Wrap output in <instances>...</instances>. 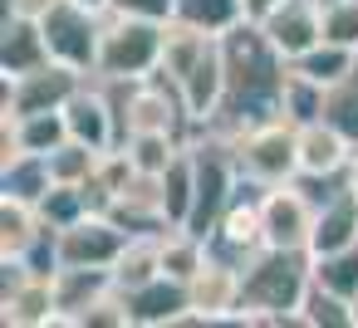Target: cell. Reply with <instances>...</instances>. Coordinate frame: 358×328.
Wrapping results in <instances>:
<instances>
[{
	"instance_id": "6da1fadb",
	"label": "cell",
	"mask_w": 358,
	"mask_h": 328,
	"mask_svg": "<svg viewBox=\"0 0 358 328\" xmlns=\"http://www.w3.org/2000/svg\"><path fill=\"white\" fill-rule=\"evenodd\" d=\"M226 50V98L221 113L211 118L216 133H245L265 118H285V84H289V59L275 50V40L265 35V25L241 20L221 35Z\"/></svg>"
},
{
	"instance_id": "7a4b0ae2",
	"label": "cell",
	"mask_w": 358,
	"mask_h": 328,
	"mask_svg": "<svg viewBox=\"0 0 358 328\" xmlns=\"http://www.w3.org/2000/svg\"><path fill=\"white\" fill-rule=\"evenodd\" d=\"M314 284L309 250H260L241 269V323H299L304 289Z\"/></svg>"
},
{
	"instance_id": "3957f363",
	"label": "cell",
	"mask_w": 358,
	"mask_h": 328,
	"mask_svg": "<svg viewBox=\"0 0 358 328\" xmlns=\"http://www.w3.org/2000/svg\"><path fill=\"white\" fill-rule=\"evenodd\" d=\"M231 152L245 181L255 186H285L299 177V123L265 118L245 133H231Z\"/></svg>"
},
{
	"instance_id": "277c9868",
	"label": "cell",
	"mask_w": 358,
	"mask_h": 328,
	"mask_svg": "<svg viewBox=\"0 0 358 328\" xmlns=\"http://www.w3.org/2000/svg\"><path fill=\"white\" fill-rule=\"evenodd\" d=\"M162 40H167V20L108 15L94 74L99 79H148V74L162 69Z\"/></svg>"
},
{
	"instance_id": "5b68a950",
	"label": "cell",
	"mask_w": 358,
	"mask_h": 328,
	"mask_svg": "<svg viewBox=\"0 0 358 328\" xmlns=\"http://www.w3.org/2000/svg\"><path fill=\"white\" fill-rule=\"evenodd\" d=\"M103 10H89L79 0H55V6L40 15V30H45V45H50V59L79 69V74H94L99 69V45H103Z\"/></svg>"
},
{
	"instance_id": "8992f818",
	"label": "cell",
	"mask_w": 358,
	"mask_h": 328,
	"mask_svg": "<svg viewBox=\"0 0 358 328\" xmlns=\"http://www.w3.org/2000/svg\"><path fill=\"white\" fill-rule=\"evenodd\" d=\"M314 196H309V181L294 177L285 186H265L260 196V221H265V245L270 250H309V235H314Z\"/></svg>"
},
{
	"instance_id": "52a82bcc",
	"label": "cell",
	"mask_w": 358,
	"mask_h": 328,
	"mask_svg": "<svg viewBox=\"0 0 358 328\" xmlns=\"http://www.w3.org/2000/svg\"><path fill=\"white\" fill-rule=\"evenodd\" d=\"M133 240V230L123 221H113L108 211H89L74 225L59 230V264H94V269H113V260L123 255V245Z\"/></svg>"
},
{
	"instance_id": "ba28073f",
	"label": "cell",
	"mask_w": 358,
	"mask_h": 328,
	"mask_svg": "<svg viewBox=\"0 0 358 328\" xmlns=\"http://www.w3.org/2000/svg\"><path fill=\"white\" fill-rule=\"evenodd\" d=\"M84 79H89V74H79V69H69V64L50 59V64H40V69L20 74V79H6V113L25 118V113L64 108V103H69V94H74Z\"/></svg>"
},
{
	"instance_id": "9c48e42d",
	"label": "cell",
	"mask_w": 358,
	"mask_h": 328,
	"mask_svg": "<svg viewBox=\"0 0 358 328\" xmlns=\"http://www.w3.org/2000/svg\"><path fill=\"white\" fill-rule=\"evenodd\" d=\"M187 294H192V308L211 323H241V264L231 260H216L206 250V264L187 279Z\"/></svg>"
},
{
	"instance_id": "30bf717a",
	"label": "cell",
	"mask_w": 358,
	"mask_h": 328,
	"mask_svg": "<svg viewBox=\"0 0 358 328\" xmlns=\"http://www.w3.org/2000/svg\"><path fill=\"white\" fill-rule=\"evenodd\" d=\"M64 123H69V137H74V142H89L94 152L118 147V118H113L108 89H103L94 74L69 94V103H64Z\"/></svg>"
},
{
	"instance_id": "8fae6325",
	"label": "cell",
	"mask_w": 358,
	"mask_h": 328,
	"mask_svg": "<svg viewBox=\"0 0 358 328\" xmlns=\"http://www.w3.org/2000/svg\"><path fill=\"white\" fill-rule=\"evenodd\" d=\"M353 142L324 123V118H309L299 123V177L309 181H334V177H348V162H353Z\"/></svg>"
},
{
	"instance_id": "7c38bea8",
	"label": "cell",
	"mask_w": 358,
	"mask_h": 328,
	"mask_svg": "<svg viewBox=\"0 0 358 328\" xmlns=\"http://www.w3.org/2000/svg\"><path fill=\"white\" fill-rule=\"evenodd\" d=\"M314 235H309V255H329L358 240V191L348 186V177L334 181V191L314 196Z\"/></svg>"
},
{
	"instance_id": "4fadbf2b",
	"label": "cell",
	"mask_w": 358,
	"mask_h": 328,
	"mask_svg": "<svg viewBox=\"0 0 358 328\" xmlns=\"http://www.w3.org/2000/svg\"><path fill=\"white\" fill-rule=\"evenodd\" d=\"M0 308H6V323H10V328H45V323H59L55 274L25 269L15 284L0 289Z\"/></svg>"
},
{
	"instance_id": "5bb4252c",
	"label": "cell",
	"mask_w": 358,
	"mask_h": 328,
	"mask_svg": "<svg viewBox=\"0 0 358 328\" xmlns=\"http://www.w3.org/2000/svg\"><path fill=\"white\" fill-rule=\"evenodd\" d=\"M177 89H182L187 113H192L201 128H211V118L221 113V98H226V50H221V40L192 64V74H187Z\"/></svg>"
},
{
	"instance_id": "9a60e30c",
	"label": "cell",
	"mask_w": 358,
	"mask_h": 328,
	"mask_svg": "<svg viewBox=\"0 0 358 328\" xmlns=\"http://www.w3.org/2000/svg\"><path fill=\"white\" fill-rule=\"evenodd\" d=\"M265 35L275 40V50L285 59H299L304 50H314L324 40V10L314 0H285V6L265 20Z\"/></svg>"
},
{
	"instance_id": "2e32d148",
	"label": "cell",
	"mask_w": 358,
	"mask_h": 328,
	"mask_svg": "<svg viewBox=\"0 0 358 328\" xmlns=\"http://www.w3.org/2000/svg\"><path fill=\"white\" fill-rule=\"evenodd\" d=\"M128 308H133V328H172L192 308V294H187L182 279L157 274L152 284H143V289L128 294Z\"/></svg>"
},
{
	"instance_id": "e0dca14e",
	"label": "cell",
	"mask_w": 358,
	"mask_h": 328,
	"mask_svg": "<svg viewBox=\"0 0 358 328\" xmlns=\"http://www.w3.org/2000/svg\"><path fill=\"white\" fill-rule=\"evenodd\" d=\"M50 64V45H45V30L40 20L30 15H6V25H0V74L6 79H20L30 69Z\"/></svg>"
},
{
	"instance_id": "ac0fdd59",
	"label": "cell",
	"mask_w": 358,
	"mask_h": 328,
	"mask_svg": "<svg viewBox=\"0 0 358 328\" xmlns=\"http://www.w3.org/2000/svg\"><path fill=\"white\" fill-rule=\"evenodd\" d=\"M113 289V269H94V264H59L55 269V299H59V323L74 328V313L89 308L99 294Z\"/></svg>"
},
{
	"instance_id": "d6986e66",
	"label": "cell",
	"mask_w": 358,
	"mask_h": 328,
	"mask_svg": "<svg viewBox=\"0 0 358 328\" xmlns=\"http://www.w3.org/2000/svg\"><path fill=\"white\" fill-rule=\"evenodd\" d=\"M45 230L50 225L40 216V206L15 201V196H0V260H25L40 245Z\"/></svg>"
},
{
	"instance_id": "ffe728a7",
	"label": "cell",
	"mask_w": 358,
	"mask_h": 328,
	"mask_svg": "<svg viewBox=\"0 0 358 328\" xmlns=\"http://www.w3.org/2000/svg\"><path fill=\"white\" fill-rule=\"evenodd\" d=\"M162 230H143V235H133L128 245H123V255L113 260V284L123 289V294H133V289H143V284H152L157 274H162V240H157Z\"/></svg>"
},
{
	"instance_id": "44dd1931",
	"label": "cell",
	"mask_w": 358,
	"mask_h": 328,
	"mask_svg": "<svg viewBox=\"0 0 358 328\" xmlns=\"http://www.w3.org/2000/svg\"><path fill=\"white\" fill-rule=\"evenodd\" d=\"M50 186H55V177H50V157L45 152H20L10 162H0V196L40 206Z\"/></svg>"
},
{
	"instance_id": "7402d4cb",
	"label": "cell",
	"mask_w": 358,
	"mask_h": 328,
	"mask_svg": "<svg viewBox=\"0 0 358 328\" xmlns=\"http://www.w3.org/2000/svg\"><path fill=\"white\" fill-rule=\"evenodd\" d=\"M192 196H196V172H192V142H187L172 157V167L162 172V216H167V225L192 221Z\"/></svg>"
},
{
	"instance_id": "603a6c76",
	"label": "cell",
	"mask_w": 358,
	"mask_h": 328,
	"mask_svg": "<svg viewBox=\"0 0 358 328\" xmlns=\"http://www.w3.org/2000/svg\"><path fill=\"white\" fill-rule=\"evenodd\" d=\"M299 323L304 328H358V304L324 289L319 279L304 289V304H299Z\"/></svg>"
},
{
	"instance_id": "cb8c5ba5",
	"label": "cell",
	"mask_w": 358,
	"mask_h": 328,
	"mask_svg": "<svg viewBox=\"0 0 358 328\" xmlns=\"http://www.w3.org/2000/svg\"><path fill=\"white\" fill-rule=\"evenodd\" d=\"M358 64V50H348V45H334V40H319L314 50H304L299 59H289V69L294 74H304V79H314V84H338L348 69Z\"/></svg>"
},
{
	"instance_id": "d4e9b609",
	"label": "cell",
	"mask_w": 358,
	"mask_h": 328,
	"mask_svg": "<svg viewBox=\"0 0 358 328\" xmlns=\"http://www.w3.org/2000/svg\"><path fill=\"white\" fill-rule=\"evenodd\" d=\"M319 118H324V123H334V128L358 147V64H353L338 84H329V89H324V108H319Z\"/></svg>"
},
{
	"instance_id": "484cf974",
	"label": "cell",
	"mask_w": 358,
	"mask_h": 328,
	"mask_svg": "<svg viewBox=\"0 0 358 328\" xmlns=\"http://www.w3.org/2000/svg\"><path fill=\"white\" fill-rule=\"evenodd\" d=\"M15 118V113H10ZM15 137H20V152H55L59 142H69V123H64V108H50V113H25L15 118Z\"/></svg>"
},
{
	"instance_id": "4316f807",
	"label": "cell",
	"mask_w": 358,
	"mask_h": 328,
	"mask_svg": "<svg viewBox=\"0 0 358 328\" xmlns=\"http://www.w3.org/2000/svg\"><path fill=\"white\" fill-rule=\"evenodd\" d=\"M314 279L343 299L358 304V240L343 245V250H329V255H314Z\"/></svg>"
},
{
	"instance_id": "83f0119b",
	"label": "cell",
	"mask_w": 358,
	"mask_h": 328,
	"mask_svg": "<svg viewBox=\"0 0 358 328\" xmlns=\"http://www.w3.org/2000/svg\"><path fill=\"white\" fill-rule=\"evenodd\" d=\"M177 20H187L206 35H226L245 15H241V0H177Z\"/></svg>"
},
{
	"instance_id": "f1b7e54d",
	"label": "cell",
	"mask_w": 358,
	"mask_h": 328,
	"mask_svg": "<svg viewBox=\"0 0 358 328\" xmlns=\"http://www.w3.org/2000/svg\"><path fill=\"white\" fill-rule=\"evenodd\" d=\"M123 147H128V157H133V167H138V172H152V177H162V172L172 167V157H177L187 142H177L172 133H133Z\"/></svg>"
},
{
	"instance_id": "f546056e",
	"label": "cell",
	"mask_w": 358,
	"mask_h": 328,
	"mask_svg": "<svg viewBox=\"0 0 358 328\" xmlns=\"http://www.w3.org/2000/svg\"><path fill=\"white\" fill-rule=\"evenodd\" d=\"M94 167H99V152L89 147V142H59L55 152H50V177L55 181H69V186H84L89 177H94Z\"/></svg>"
},
{
	"instance_id": "4dcf8cb0",
	"label": "cell",
	"mask_w": 358,
	"mask_h": 328,
	"mask_svg": "<svg viewBox=\"0 0 358 328\" xmlns=\"http://www.w3.org/2000/svg\"><path fill=\"white\" fill-rule=\"evenodd\" d=\"M40 216H45V225H55V230H64V225H74L79 216H89V201H84V186H69V181H55V186L45 191V201H40Z\"/></svg>"
},
{
	"instance_id": "1f68e13d",
	"label": "cell",
	"mask_w": 358,
	"mask_h": 328,
	"mask_svg": "<svg viewBox=\"0 0 358 328\" xmlns=\"http://www.w3.org/2000/svg\"><path fill=\"white\" fill-rule=\"evenodd\" d=\"M319 108H324V84H314V79H304V74H294L289 69V84H285V118L289 123H309V118H319Z\"/></svg>"
},
{
	"instance_id": "d6a6232c",
	"label": "cell",
	"mask_w": 358,
	"mask_h": 328,
	"mask_svg": "<svg viewBox=\"0 0 358 328\" xmlns=\"http://www.w3.org/2000/svg\"><path fill=\"white\" fill-rule=\"evenodd\" d=\"M324 40L358 50V0H338V6H324Z\"/></svg>"
},
{
	"instance_id": "836d02e7",
	"label": "cell",
	"mask_w": 358,
	"mask_h": 328,
	"mask_svg": "<svg viewBox=\"0 0 358 328\" xmlns=\"http://www.w3.org/2000/svg\"><path fill=\"white\" fill-rule=\"evenodd\" d=\"M108 15H143V20H172L177 0H108Z\"/></svg>"
},
{
	"instance_id": "e575fe53",
	"label": "cell",
	"mask_w": 358,
	"mask_h": 328,
	"mask_svg": "<svg viewBox=\"0 0 358 328\" xmlns=\"http://www.w3.org/2000/svg\"><path fill=\"white\" fill-rule=\"evenodd\" d=\"M280 6H285V0H241V15H245V20H255V25H265Z\"/></svg>"
},
{
	"instance_id": "d590c367",
	"label": "cell",
	"mask_w": 358,
	"mask_h": 328,
	"mask_svg": "<svg viewBox=\"0 0 358 328\" xmlns=\"http://www.w3.org/2000/svg\"><path fill=\"white\" fill-rule=\"evenodd\" d=\"M50 6H55V0H6V15H30V20H40Z\"/></svg>"
},
{
	"instance_id": "8d00e7d4",
	"label": "cell",
	"mask_w": 358,
	"mask_h": 328,
	"mask_svg": "<svg viewBox=\"0 0 358 328\" xmlns=\"http://www.w3.org/2000/svg\"><path fill=\"white\" fill-rule=\"evenodd\" d=\"M348 186L358 191V152H353V162H348Z\"/></svg>"
},
{
	"instance_id": "74e56055",
	"label": "cell",
	"mask_w": 358,
	"mask_h": 328,
	"mask_svg": "<svg viewBox=\"0 0 358 328\" xmlns=\"http://www.w3.org/2000/svg\"><path fill=\"white\" fill-rule=\"evenodd\" d=\"M79 6H89V10H103V15H108V0H79Z\"/></svg>"
},
{
	"instance_id": "f35d334b",
	"label": "cell",
	"mask_w": 358,
	"mask_h": 328,
	"mask_svg": "<svg viewBox=\"0 0 358 328\" xmlns=\"http://www.w3.org/2000/svg\"><path fill=\"white\" fill-rule=\"evenodd\" d=\"M314 6H319V10H324V6H338V0H314Z\"/></svg>"
}]
</instances>
